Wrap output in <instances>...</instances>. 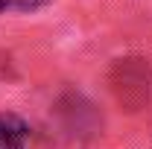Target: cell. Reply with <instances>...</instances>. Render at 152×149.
I'll return each mask as SVG.
<instances>
[{"mask_svg":"<svg viewBox=\"0 0 152 149\" xmlns=\"http://www.w3.org/2000/svg\"><path fill=\"white\" fill-rule=\"evenodd\" d=\"M29 143V129L15 114L0 117V149H26Z\"/></svg>","mask_w":152,"mask_h":149,"instance_id":"1","label":"cell"},{"mask_svg":"<svg viewBox=\"0 0 152 149\" xmlns=\"http://www.w3.org/2000/svg\"><path fill=\"white\" fill-rule=\"evenodd\" d=\"M47 0H0V12H6V9H38Z\"/></svg>","mask_w":152,"mask_h":149,"instance_id":"2","label":"cell"}]
</instances>
